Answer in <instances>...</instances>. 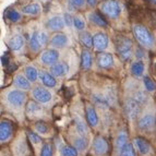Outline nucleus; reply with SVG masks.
<instances>
[{
  "instance_id": "1a4fd4ad",
  "label": "nucleus",
  "mask_w": 156,
  "mask_h": 156,
  "mask_svg": "<svg viewBox=\"0 0 156 156\" xmlns=\"http://www.w3.org/2000/svg\"><path fill=\"white\" fill-rule=\"evenodd\" d=\"M59 58L60 54L58 51V49H56V48H48V49H45L41 54L39 61L44 66L51 67V66H54L55 63H57L59 61Z\"/></svg>"
},
{
  "instance_id": "c756f323",
  "label": "nucleus",
  "mask_w": 156,
  "mask_h": 156,
  "mask_svg": "<svg viewBox=\"0 0 156 156\" xmlns=\"http://www.w3.org/2000/svg\"><path fill=\"white\" fill-rule=\"evenodd\" d=\"M131 73H132L133 76L135 78H143L144 76V71H145V65H144L143 61H141V60H136L131 65Z\"/></svg>"
},
{
  "instance_id": "393cba45",
  "label": "nucleus",
  "mask_w": 156,
  "mask_h": 156,
  "mask_svg": "<svg viewBox=\"0 0 156 156\" xmlns=\"http://www.w3.org/2000/svg\"><path fill=\"white\" fill-rule=\"evenodd\" d=\"M26 135H27V139H29V141L31 142V144L35 147V150H36V151H41V148H42L43 144H44L43 143L42 135H39L37 132L31 131V130L27 131Z\"/></svg>"
},
{
  "instance_id": "49530a36",
  "label": "nucleus",
  "mask_w": 156,
  "mask_h": 156,
  "mask_svg": "<svg viewBox=\"0 0 156 156\" xmlns=\"http://www.w3.org/2000/svg\"><path fill=\"white\" fill-rule=\"evenodd\" d=\"M86 2L89 3L91 7H95L97 5V0H86Z\"/></svg>"
},
{
  "instance_id": "c03bdc74",
  "label": "nucleus",
  "mask_w": 156,
  "mask_h": 156,
  "mask_svg": "<svg viewBox=\"0 0 156 156\" xmlns=\"http://www.w3.org/2000/svg\"><path fill=\"white\" fill-rule=\"evenodd\" d=\"M63 19H65L66 25L73 26V16H70V13H65V14H63Z\"/></svg>"
},
{
  "instance_id": "e433bc0d",
  "label": "nucleus",
  "mask_w": 156,
  "mask_h": 156,
  "mask_svg": "<svg viewBox=\"0 0 156 156\" xmlns=\"http://www.w3.org/2000/svg\"><path fill=\"white\" fill-rule=\"evenodd\" d=\"M93 101L94 104L96 105V106H98L99 108H108V106H109V101L107 99L106 96H104V95H101V94H95V95H93Z\"/></svg>"
},
{
  "instance_id": "a211bd4d",
  "label": "nucleus",
  "mask_w": 156,
  "mask_h": 156,
  "mask_svg": "<svg viewBox=\"0 0 156 156\" xmlns=\"http://www.w3.org/2000/svg\"><path fill=\"white\" fill-rule=\"evenodd\" d=\"M69 65L66 61H58L54 66L50 67V72L56 76V78H63L69 73Z\"/></svg>"
},
{
  "instance_id": "a19ab883",
  "label": "nucleus",
  "mask_w": 156,
  "mask_h": 156,
  "mask_svg": "<svg viewBox=\"0 0 156 156\" xmlns=\"http://www.w3.org/2000/svg\"><path fill=\"white\" fill-rule=\"evenodd\" d=\"M73 26L78 31H84L85 29V21L81 16H73Z\"/></svg>"
},
{
  "instance_id": "473e14b6",
  "label": "nucleus",
  "mask_w": 156,
  "mask_h": 156,
  "mask_svg": "<svg viewBox=\"0 0 156 156\" xmlns=\"http://www.w3.org/2000/svg\"><path fill=\"white\" fill-rule=\"evenodd\" d=\"M89 19L92 23L99 26V27H107L108 26V22L97 12H91L89 14Z\"/></svg>"
},
{
  "instance_id": "ea45409f",
  "label": "nucleus",
  "mask_w": 156,
  "mask_h": 156,
  "mask_svg": "<svg viewBox=\"0 0 156 156\" xmlns=\"http://www.w3.org/2000/svg\"><path fill=\"white\" fill-rule=\"evenodd\" d=\"M119 156H136V150H135V147H134V144L129 142V143L120 151Z\"/></svg>"
},
{
  "instance_id": "f257e3e1",
  "label": "nucleus",
  "mask_w": 156,
  "mask_h": 156,
  "mask_svg": "<svg viewBox=\"0 0 156 156\" xmlns=\"http://www.w3.org/2000/svg\"><path fill=\"white\" fill-rule=\"evenodd\" d=\"M27 101V94L25 91L19 89H11L5 92V101L9 109L14 112H22Z\"/></svg>"
},
{
  "instance_id": "6e6552de",
  "label": "nucleus",
  "mask_w": 156,
  "mask_h": 156,
  "mask_svg": "<svg viewBox=\"0 0 156 156\" xmlns=\"http://www.w3.org/2000/svg\"><path fill=\"white\" fill-rule=\"evenodd\" d=\"M156 126V117L154 114H144L138 119V129L141 132L148 133L153 131Z\"/></svg>"
},
{
  "instance_id": "4468645a",
  "label": "nucleus",
  "mask_w": 156,
  "mask_h": 156,
  "mask_svg": "<svg viewBox=\"0 0 156 156\" xmlns=\"http://www.w3.org/2000/svg\"><path fill=\"white\" fill-rule=\"evenodd\" d=\"M133 144H134V147H135V150H136V152H138L140 155L148 156L152 153L151 144H150V142H148L147 140H145V139L140 138V136H139V138H135L134 140H133Z\"/></svg>"
},
{
  "instance_id": "a878e982",
  "label": "nucleus",
  "mask_w": 156,
  "mask_h": 156,
  "mask_svg": "<svg viewBox=\"0 0 156 156\" xmlns=\"http://www.w3.org/2000/svg\"><path fill=\"white\" fill-rule=\"evenodd\" d=\"M128 143H129V136H128V133L126 132L125 130L120 131V132L118 133L116 140H115V147H116V151L118 152V154L120 153V151H121Z\"/></svg>"
},
{
  "instance_id": "7c9ffc66",
  "label": "nucleus",
  "mask_w": 156,
  "mask_h": 156,
  "mask_svg": "<svg viewBox=\"0 0 156 156\" xmlns=\"http://www.w3.org/2000/svg\"><path fill=\"white\" fill-rule=\"evenodd\" d=\"M92 65H93V59H92L91 52L87 49H83L81 54V67L84 70H90Z\"/></svg>"
},
{
  "instance_id": "412c9836",
  "label": "nucleus",
  "mask_w": 156,
  "mask_h": 156,
  "mask_svg": "<svg viewBox=\"0 0 156 156\" xmlns=\"http://www.w3.org/2000/svg\"><path fill=\"white\" fill-rule=\"evenodd\" d=\"M97 65L98 67L103 68V69H109L114 66V57L112 54L109 52H103L101 51V54L97 55Z\"/></svg>"
},
{
  "instance_id": "37998d69",
  "label": "nucleus",
  "mask_w": 156,
  "mask_h": 156,
  "mask_svg": "<svg viewBox=\"0 0 156 156\" xmlns=\"http://www.w3.org/2000/svg\"><path fill=\"white\" fill-rule=\"evenodd\" d=\"M86 0H69V5L73 9H81L85 5Z\"/></svg>"
},
{
  "instance_id": "9b49d317",
  "label": "nucleus",
  "mask_w": 156,
  "mask_h": 156,
  "mask_svg": "<svg viewBox=\"0 0 156 156\" xmlns=\"http://www.w3.org/2000/svg\"><path fill=\"white\" fill-rule=\"evenodd\" d=\"M13 134H14L13 123L7 119L1 120V122H0V142L2 144L8 143L13 138Z\"/></svg>"
},
{
  "instance_id": "4c0bfd02",
  "label": "nucleus",
  "mask_w": 156,
  "mask_h": 156,
  "mask_svg": "<svg viewBox=\"0 0 156 156\" xmlns=\"http://www.w3.org/2000/svg\"><path fill=\"white\" fill-rule=\"evenodd\" d=\"M143 85L144 89H145L146 92L148 93H153V92L156 91V83L154 82V80L148 76H143Z\"/></svg>"
},
{
  "instance_id": "9d476101",
  "label": "nucleus",
  "mask_w": 156,
  "mask_h": 156,
  "mask_svg": "<svg viewBox=\"0 0 156 156\" xmlns=\"http://www.w3.org/2000/svg\"><path fill=\"white\" fill-rule=\"evenodd\" d=\"M92 151L97 156H104L109 151V144H108V142H107V140L104 136L97 135V136H95L93 139Z\"/></svg>"
},
{
  "instance_id": "c85d7f7f",
  "label": "nucleus",
  "mask_w": 156,
  "mask_h": 156,
  "mask_svg": "<svg viewBox=\"0 0 156 156\" xmlns=\"http://www.w3.org/2000/svg\"><path fill=\"white\" fill-rule=\"evenodd\" d=\"M24 74L32 83H35L39 79V71L35 66L33 65H27L24 68Z\"/></svg>"
},
{
  "instance_id": "4be33fe9",
  "label": "nucleus",
  "mask_w": 156,
  "mask_h": 156,
  "mask_svg": "<svg viewBox=\"0 0 156 156\" xmlns=\"http://www.w3.org/2000/svg\"><path fill=\"white\" fill-rule=\"evenodd\" d=\"M86 114V120H87V123L91 126L92 128H96L99 125V117L97 115V112L95 109V107L92 106V105H87L85 109Z\"/></svg>"
},
{
  "instance_id": "bb28decb",
  "label": "nucleus",
  "mask_w": 156,
  "mask_h": 156,
  "mask_svg": "<svg viewBox=\"0 0 156 156\" xmlns=\"http://www.w3.org/2000/svg\"><path fill=\"white\" fill-rule=\"evenodd\" d=\"M9 47L13 51H20L24 47V38L21 35H13L8 42Z\"/></svg>"
},
{
  "instance_id": "0eeeda50",
  "label": "nucleus",
  "mask_w": 156,
  "mask_h": 156,
  "mask_svg": "<svg viewBox=\"0 0 156 156\" xmlns=\"http://www.w3.org/2000/svg\"><path fill=\"white\" fill-rule=\"evenodd\" d=\"M101 11L109 19H117L121 13V5L117 0H106L101 5Z\"/></svg>"
},
{
  "instance_id": "f8f14e48",
  "label": "nucleus",
  "mask_w": 156,
  "mask_h": 156,
  "mask_svg": "<svg viewBox=\"0 0 156 156\" xmlns=\"http://www.w3.org/2000/svg\"><path fill=\"white\" fill-rule=\"evenodd\" d=\"M25 112L30 118H32V119L42 120L45 115V109L42 104H39V103H37V101H32L26 105Z\"/></svg>"
},
{
  "instance_id": "2f4dec72",
  "label": "nucleus",
  "mask_w": 156,
  "mask_h": 156,
  "mask_svg": "<svg viewBox=\"0 0 156 156\" xmlns=\"http://www.w3.org/2000/svg\"><path fill=\"white\" fill-rule=\"evenodd\" d=\"M34 131L38 133L39 135H42L43 138L48 136V135L50 134L49 127H48V125H47L45 121H43V120H38V121H36V122L34 123Z\"/></svg>"
},
{
  "instance_id": "20e7f679",
  "label": "nucleus",
  "mask_w": 156,
  "mask_h": 156,
  "mask_svg": "<svg viewBox=\"0 0 156 156\" xmlns=\"http://www.w3.org/2000/svg\"><path fill=\"white\" fill-rule=\"evenodd\" d=\"M48 43V34L45 31H35L30 38V48L33 52H38Z\"/></svg>"
},
{
  "instance_id": "de8ad7c7",
  "label": "nucleus",
  "mask_w": 156,
  "mask_h": 156,
  "mask_svg": "<svg viewBox=\"0 0 156 156\" xmlns=\"http://www.w3.org/2000/svg\"><path fill=\"white\" fill-rule=\"evenodd\" d=\"M148 1H150V2H152V3H155V5H156V0H148Z\"/></svg>"
},
{
  "instance_id": "7ed1b4c3",
  "label": "nucleus",
  "mask_w": 156,
  "mask_h": 156,
  "mask_svg": "<svg viewBox=\"0 0 156 156\" xmlns=\"http://www.w3.org/2000/svg\"><path fill=\"white\" fill-rule=\"evenodd\" d=\"M116 49H117L118 55L121 57L123 60H129L132 57V49H133V44L131 42L130 38L125 36H119L117 37L116 41Z\"/></svg>"
},
{
  "instance_id": "6ab92c4d",
  "label": "nucleus",
  "mask_w": 156,
  "mask_h": 156,
  "mask_svg": "<svg viewBox=\"0 0 156 156\" xmlns=\"http://www.w3.org/2000/svg\"><path fill=\"white\" fill-rule=\"evenodd\" d=\"M68 44H69V38L63 33H56L50 39V45L52 48H56V49L65 48L68 46Z\"/></svg>"
},
{
  "instance_id": "79ce46f5",
  "label": "nucleus",
  "mask_w": 156,
  "mask_h": 156,
  "mask_svg": "<svg viewBox=\"0 0 156 156\" xmlns=\"http://www.w3.org/2000/svg\"><path fill=\"white\" fill-rule=\"evenodd\" d=\"M133 98H134L135 101H138L141 105H144V104H146V103H147L148 96L146 95L145 93H144V92L139 91V92H136V93L134 94Z\"/></svg>"
},
{
  "instance_id": "dca6fc26",
  "label": "nucleus",
  "mask_w": 156,
  "mask_h": 156,
  "mask_svg": "<svg viewBox=\"0 0 156 156\" xmlns=\"http://www.w3.org/2000/svg\"><path fill=\"white\" fill-rule=\"evenodd\" d=\"M47 27L50 30V31L54 32H59L62 31L66 26V22L63 16H54L51 18H49L46 22Z\"/></svg>"
},
{
  "instance_id": "cd10ccee",
  "label": "nucleus",
  "mask_w": 156,
  "mask_h": 156,
  "mask_svg": "<svg viewBox=\"0 0 156 156\" xmlns=\"http://www.w3.org/2000/svg\"><path fill=\"white\" fill-rule=\"evenodd\" d=\"M21 12L25 16H36L38 14H41L42 12V8L38 3H29V5H24L22 8Z\"/></svg>"
},
{
  "instance_id": "58836bf2",
  "label": "nucleus",
  "mask_w": 156,
  "mask_h": 156,
  "mask_svg": "<svg viewBox=\"0 0 156 156\" xmlns=\"http://www.w3.org/2000/svg\"><path fill=\"white\" fill-rule=\"evenodd\" d=\"M39 156H55V147L51 143L46 142L43 144L41 151H39Z\"/></svg>"
},
{
  "instance_id": "f3484780",
  "label": "nucleus",
  "mask_w": 156,
  "mask_h": 156,
  "mask_svg": "<svg viewBox=\"0 0 156 156\" xmlns=\"http://www.w3.org/2000/svg\"><path fill=\"white\" fill-rule=\"evenodd\" d=\"M39 80L42 84L48 89H55L58 85L57 78H56L51 72H47V71H41L39 72Z\"/></svg>"
},
{
  "instance_id": "423d86ee",
  "label": "nucleus",
  "mask_w": 156,
  "mask_h": 156,
  "mask_svg": "<svg viewBox=\"0 0 156 156\" xmlns=\"http://www.w3.org/2000/svg\"><path fill=\"white\" fill-rule=\"evenodd\" d=\"M27 135H18L12 143V156H27L30 154V147L27 145Z\"/></svg>"
},
{
  "instance_id": "c9c22d12",
  "label": "nucleus",
  "mask_w": 156,
  "mask_h": 156,
  "mask_svg": "<svg viewBox=\"0 0 156 156\" xmlns=\"http://www.w3.org/2000/svg\"><path fill=\"white\" fill-rule=\"evenodd\" d=\"M5 16L7 20H9V21L12 22V23H18V22L21 21V19H22L21 12H19L16 9H13V8L8 9V10L5 11Z\"/></svg>"
},
{
  "instance_id": "f704fd0d",
  "label": "nucleus",
  "mask_w": 156,
  "mask_h": 156,
  "mask_svg": "<svg viewBox=\"0 0 156 156\" xmlns=\"http://www.w3.org/2000/svg\"><path fill=\"white\" fill-rule=\"evenodd\" d=\"M60 156H79L80 152L76 150L73 145H68V144H62L59 147Z\"/></svg>"
},
{
  "instance_id": "2eb2a0df",
  "label": "nucleus",
  "mask_w": 156,
  "mask_h": 156,
  "mask_svg": "<svg viewBox=\"0 0 156 156\" xmlns=\"http://www.w3.org/2000/svg\"><path fill=\"white\" fill-rule=\"evenodd\" d=\"M108 43H109V39L107 34L104 32H98L94 35V48L97 51H104L108 47Z\"/></svg>"
},
{
  "instance_id": "39448f33",
  "label": "nucleus",
  "mask_w": 156,
  "mask_h": 156,
  "mask_svg": "<svg viewBox=\"0 0 156 156\" xmlns=\"http://www.w3.org/2000/svg\"><path fill=\"white\" fill-rule=\"evenodd\" d=\"M32 97L35 101L39 103L42 105H48L51 103L54 95H52L51 91L46 86H41L37 85L32 90Z\"/></svg>"
},
{
  "instance_id": "5701e85b",
  "label": "nucleus",
  "mask_w": 156,
  "mask_h": 156,
  "mask_svg": "<svg viewBox=\"0 0 156 156\" xmlns=\"http://www.w3.org/2000/svg\"><path fill=\"white\" fill-rule=\"evenodd\" d=\"M72 145L78 150L80 153H84V152L89 148L90 146V141L87 136L78 134L76 136L72 139Z\"/></svg>"
},
{
  "instance_id": "b1692460",
  "label": "nucleus",
  "mask_w": 156,
  "mask_h": 156,
  "mask_svg": "<svg viewBox=\"0 0 156 156\" xmlns=\"http://www.w3.org/2000/svg\"><path fill=\"white\" fill-rule=\"evenodd\" d=\"M74 126H76V130L78 134L89 136V126L84 121L83 118L80 117V116H74Z\"/></svg>"
},
{
  "instance_id": "f03ea898",
  "label": "nucleus",
  "mask_w": 156,
  "mask_h": 156,
  "mask_svg": "<svg viewBox=\"0 0 156 156\" xmlns=\"http://www.w3.org/2000/svg\"><path fill=\"white\" fill-rule=\"evenodd\" d=\"M133 34H134L135 38L138 39V42L143 47L151 48L155 44L154 36L147 30V27H145L144 25H141V24L133 25Z\"/></svg>"
},
{
  "instance_id": "ddd939ff",
  "label": "nucleus",
  "mask_w": 156,
  "mask_h": 156,
  "mask_svg": "<svg viewBox=\"0 0 156 156\" xmlns=\"http://www.w3.org/2000/svg\"><path fill=\"white\" fill-rule=\"evenodd\" d=\"M141 107H142V105H141L138 101H135L133 97L132 98L127 99L125 104V112H126V115L128 116V118L131 120L136 119V118L140 116Z\"/></svg>"
},
{
  "instance_id": "aec40b11",
  "label": "nucleus",
  "mask_w": 156,
  "mask_h": 156,
  "mask_svg": "<svg viewBox=\"0 0 156 156\" xmlns=\"http://www.w3.org/2000/svg\"><path fill=\"white\" fill-rule=\"evenodd\" d=\"M13 84L16 89L22 90V91H30L32 89V82L26 78L25 74H22V73H19L14 76L13 79Z\"/></svg>"
},
{
  "instance_id": "72a5a7b5",
  "label": "nucleus",
  "mask_w": 156,
  "mask_h": 156,
  "mask_svg": "<svg viewBox=\"0 0 156 156\" xmlns=\"http://www.w3.org/2000/svg\"><path fill=\"white\" fill-rule=\"evenodd\" d=\"M80 42L86 48H91L94 46V36L87 31H82L80 33Z\"/></svg>"
},
{
  "instance_id": "a18cd8bd",
  "label": "nucleus",
  "mask_w": 156,
  "mask_h": 156,
  "mask_svg": "<svg viewBox=\"0 0 156 156\" xmlns=\"http://www.w3.org/2000/svg\"><path fill=\"white\" fill-rule=\"evenodd\" d=\"M135 56L138 58H143L144 57V55H143V51L139 48V49H136V51H135Z\"/></svg>"
}]
</instances>
